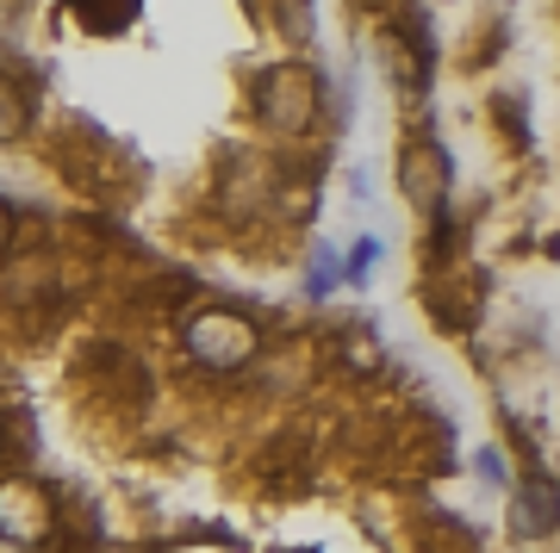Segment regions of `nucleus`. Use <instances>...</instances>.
I'll return each instance as SVG.
<instances>
[{"label": "nucleus", "instance_id": "20e7f679", "mask_svg": "<svg viewBox=\"0 0 560 553\" xmlns=\"http://www.w3.org/2000/svg\"><path fill=\"white\" fill-rule=\"evenodd\" d=\"M448 180H455V168H448V150H442L436 138H411L399 156V193L418 205L423 217H442V205H448Z\"/></svg>", "mask_w": 560, "mask_h": 553}, {"label": "nucleus", "instance_id": "7ed1b4c3", "mask_svg": "<svg viewBox=\"0 0 560 553\" xmlns=\"http://www.w3.org/2000/svg\"><path fill=\"white\" fill-rule=\"evenodd\" d=\"M57 534V497L44 492L38 479L7 473L0 479V541L13 548H50Z\"/></svg>", "mask_w": 560, "mask_h": 553}, {"label": "nucleus", "instance_id": "1a4fd4ad", "mask_svg": "<svg viewBox=\"0 0 560 553\" xmlns=\"http://www.w3.org/2000/svg\"><path fill=\"white\" fill-rule=\"evenodd\" d=\"M7 249H13V205L0 199V256H7Z\"/></svg>", "mask_w": 560, "mask_h": 553}, {"label": "nucleus", "instance_id": "6e6552de", "mask_svg": "<svg viewBox=\"0 0 560 553\" xmlns=\"http://www.w3.org/2000/svg\"><path fill=\"white\" fill-rule=\"evenodd\" d=\"M374 261H381V237H361V243H355V256H349V280L374 274Z\"/></svg>", "mask_w": 560, "mask_h": 553}, {"label": "nucleus", "instance_id": "423d86ee", "mask_svg": "<svg viewBox=\"0 0 560 553\" xmlns=\"http://www.w3.org/2000/svg\"><path fill=\"white\" fill-rule=\"evenodd\" d=\"M25 125H32V99H25L20 81L0 69V143H20Z\"/></svg>", "mask_w": 560, "mask_h": 553}, {"label": "nucleus", "instance_id": "f257e3e1", "mask_svg": "<svg viewBox=\"0 0 560 553\" xmlns=\"http://www.w3.org/2000/svg\"><path fill=\"white\" fill-rule=\"evenodd\" d=\"M187 355L212 367V374H237L261 355V330L231 305H206V311L187 317Z\"/></svg>", "mask_w": 560, "mask_h": 553}, {"label": "nucleus", "instance_id": "39448f33", "mask_svg": "<svg viewBox=\"0 0 560 553\" xmlns=\"http://www.w3.org/2000/svg\"><path fill=\"white\" fill-rule=\"evenodd\" d=\"M555 529H560V485L548 473L517 479V492H511V534L517 541H548Z\"/></svg>", "mask_w": 560, "mask_h": 553}, {"label": "nucleus", "instance_id": "0eeeda50", "mask_svg": "<svg viewBox=\"0 0 560 553\" xmlns=\"http://www.w3.org/2000/svg\"><path fill=\"white\" fill-rule=\"evenodd\" d=\"M342 280V268H337V256H330V249H318V261H312V293H330V286H337Z\"/></svg>", "mask_w": 560, "mask_h": 553}, {"label": "nucleus", "instance_id": "f03ea898", "mask_svg": "<svg viewBox=\"0 0 560 553\" xmlns=\"http://www.w3.org/2000/svg\"><path fill=\"white\" fill-rule=\"evenodd\" d=\"M318 99H324V81L318 69H305V62H275L256 87V106H261V125L280 131V138H300L312 131L318 119Z\"/></svg>", "mask_w": 560, "mask_h": 553}]
</instances>
